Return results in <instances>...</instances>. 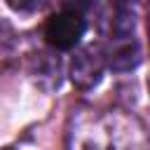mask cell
<instances>
[{"label": "cell", "instance_id": "6da1fadb", "mask_svg": "<svg viewBox=\"0 0 150 150\" xmlns=\"http://www.w3.org/2000/svg\"><path fill=\"white\" fill-rule=\"evenodd\" d=\"M84 33V19L75 12H61L47 19L45 40L56 49H73Z\"/></svg>", "mask_w": 150, "mask_h": 150}, {"label": "cell", "instance_id": "7a4b0ae2", "mask_svg": "<svg viewBox=\"0 0 150 150\" xmlns=\"http://www.w3.org/2000/svg\"><path fill=\"white\" fill-rule=\"evenodd\" d=\"M103 66L105 59L98 52V47H84L75 54L73 63H70V80L75 87L80 89H91L94 84H98L101 75H103Z\"/></svg>", "mask_w": 150, "mask_h": 150}, {"label": "cell", "instance_id": "3957f363", "mask_svg": "<svg viewBox=\"0 0 150 150\" xmlns=\"http://www.w3.org/2000/svg\"><path fill=\"white\" fill-rule=\"evenodd\" d=\"M108 63L112 70H131L141 63V49L138 42L129 38H120V45L112 47V52L108 54Z\"/></svg>", "mask_w": 150, "mask_h": 150}, {"label": "cell", "instance_id": "277c9868", "mask_svg": "<svg viewBox=\"0 0 150 150\" xmlns=\"http://www.w3.org/2000/svg\"><path fill=\"white\" fill-rule=\"evenodd\" d=\"M94 5H96V0H61V7L66 12H75L80 16L87 14V12H91Z\"/></svg>", "mask_w": 150, "mask_h": 150}, {"label": "cell", "instance_id": "5b68a950", "mask_svg": "<svg viewBox=\"0 0 150 150\" xmlns=\"http://www.w3.org/2000/svg\"><path fill=\"white\" fill-rule=\"evenodd\" d=\"M7 5L14 9V12H21V14H30V12H38L45 0H7Z\"/></svg>", "mask_w": 150, "mask_h": 150}, {"label": "cell", "instance_id": "8992f818", "mask_svg": "<svg viewBox=\"0 0 150 150\" xmlns=\"http://www.w3.org/2000/svg\"><path fill=\"white\" fill-rule=\"evenodd\" d=\"M136 2H138V0H110V5H112V7H120V9H131Z\"/></svg>", "mask_w": 150, "mask_h": 150}, {"label": "cell", "instance_id": "52a82bcc", "mask_svg": "<svg viewBox=\"0 0 150 150\" xmlns=\"http://www.w3.org/2000/svg\"><path fill=\"white\" fill-rule=\"evenodd\" d=\"M148 30H150V19H148Z\"/></svg>", "mask_w": 150, "mask_h": 150}]
</instances>
